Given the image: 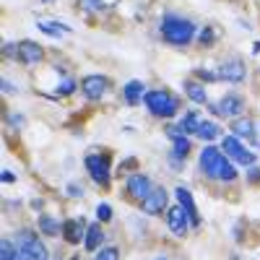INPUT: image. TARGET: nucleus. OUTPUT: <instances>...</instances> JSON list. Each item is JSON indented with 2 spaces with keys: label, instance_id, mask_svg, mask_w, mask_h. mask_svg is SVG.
<instances>
[{
  "label": "nucleus",
  "instance_id": "1",
  "mask_svg": "<svg viewBox=\"0 0 260 260\" xmlns=\"http://www.w3.org/2000/svg\"><path fill=\"white\" fill-rule=\"evenodd\" d=\"M201 169L206 172L211 180H226V182H232L237 177V169L232 167V161L226 159V154H221V151L213 148V146H206L203 148V154H201Z\"/></svg>",
  "mask_w": 260,
  "mask_h": 260
},
{
  "label": "nucleus",
  "instance_id": "2",
  "mask_svg": "<svg viewBox=\"0 0 260 260\" xmlns=\"http://www.w3.org/2000/svg\"><path fill=\"white\" fill-rule=\"evenodd\" d=\"M192 34H195L192 21H187L182 16H164V21H161V37H164V42L177 45V47H185L187 42L192 39Z\"/></svg>",
  "mask_w": 260,
  "mask_h": 260
},
{
  "label": "nucleus",
  "instance_id": "3",
  "mask_svg": "<svg viewBox=\"0 0 260 260\" xmlns=\"http://www.w3.org/2000/svg\"><path fill=\"white\" fill-rule=\"evenodd\" d=\"M16 247H18V252H21V260H50L47 247L42 245L39 237H37L34 232H29V229H24V232L16 234Z\"/></svg>",
  "mask_w": 260,
  "mask_h": 260
},
{
  "label": "nucleus",
  "instance_id": "4",
  "mask_svg": "<svg viewBox=\"0 0 260 260\" xmlns=\"http://www.w3.org/2000/svg\"><path fill=\"white\" fill-rule=\"evenodd\" d=\"M143 102H146V107L154 115H159V117H175L177 115V110H180V102L172 96L169 91H164V89H159V91H148L146 96H143Z\"/></svg>",
  "mask_w": 260,
  "mask_h": 260
},
{
  "label": "nucleus",
  "instance_id": "5",
  "mask_svg": "<svg viewBox=\"0 0 260 260\" xmlns=\"http://www.w3.org/2000/svg\"><path fill=\"white\" fill-rule=\"evenodd\" d=\"M86 169H89V175L96 185L107 187V182H110V159H107L104 154H91V156H86Z\"/></svg>",
  "mask_w": 260,
  "mask_h": 260
},
{
  "label": "nucleus",
  "instance_id": "6",
  "mask_svg": "<svg viewBox=\"0 0 260 260\" xmlns=\"http://www.w3.org/2000/svg\"><path fill=\"white\" fill-rule=\"evenodd\" d=\"M221 146H224V154H226L229 159L240 161V164H247V167L255 164V154H252V151H247V148H245L240 141H237L234 136H226Z\"/></svg>",
  "mask_w": 260,
  "mask_h": 260
},
{
  "label": "nucleus",
  "instance_id": "7",
  "mask_svg": "<svg viewBox=\"0 0 260 260\" xmlns=\"http://www.w3.org/2000/svg\"><path fill=\"white\" fill-rule=\"evenodd\" d=\"M141 208H143V213H148V216H156V213H161L164 208H167V190L164 187H154L146 198L141 201Z\"/></svg>",
  "mask_w": 260,
  "mask_h": 260
},
{
  "label": "nucleus",
  "instance_id": "8",
  "mask_svg": "<svg viewBox=\"0 0 260 260\" xmlns=\"http://www.w3.org/2000/svg\"><path fill=\"white\" fill-rule=\"evenodd\" d=\"M216 115H224V117H237L242 110H245V99L237 96V94H226L216 107H211Z\"/></svg>",
  "mask_w": 260,
  "mask_h": 260
},
{
  "label": "nucleus",
  "instance_id": "9",
  "mask_svg": "<svg viewBox=\"0 0 260 260\" xmlns=\"http://www.w3.org/2000/svg\"><path fill=\"white\" fill-rule=\"evenodd\" d=\"M187 221H190V216H187V211H185L182 206H175V208L167 211V224H169L172 234L182 237V234L187 232Z\"/></svg>",
  "mask_w": 260,
  "mask_h": 260
},
{
  "label": "nucleus",
  "instance_id": "10",
  "mask_svg": "<svg viewBox=\"0 0 260 260\" xmlns=\"http://www.w3.org/2000/svg\"><path fill=\"white\" fill-rule=\"evenodd\" d=\"M107 86H110V83H107L104 76H86L81 81V89H83V94L89 99H102L104 91H107Z\"/></svg>",
  "mask_w": 260,
  "mask_h": 260
},
{
  "label": "nucleus",
  "instance_id": "11",
  "mask_svg": "<svg viewBox=\"0 0 260 260\" xmlns=\"http://www.w3.org/2000/svg\"><path fill=\"white\" fill-rule=\"evenodd\" d=\"M42 57H45V50H42L37 42H29V39H24L18 45V60L21 62H26V65H37V62H42Z\"/></svg>",
  "mask_w": 260,
  "mask_h": 260
},
{
  "label": "nucleus",
  "instance_id": "12",
  "mask_svg": "<svg viewBox=\"0 0 260 260\" xmlns=\"http://www.w3.org/2000/svg\"><path fill=\"white\" fill-rule=\"evenodd\" d=\"M151 190L154 187H151V180L146 175H133L127 180V192H130V198H136V201H143Z\"/></svg>",
  "mask_w": 260,
  "mask_h": 260
},
{
  "label": "nucleus",
  "instance_id": "13",
  "mask_svg": "<svg viewBox=\"0 0 260 260\" xmlns=\"http://www.w3.org/2000/svg\"><path fill=\"white\" fill-rule=\"evenodd\" d=\"M219 78L232 81V83H240L245 78V62L242 60H226L219 68Z\"/></svg>",
  "mask_w": 260,
  "mask_h": 260
},
{
  "label": "nucleus",
  "instance_id": "14",
  "mask_svg": "<svg viewBox=\"0 0 260 260\" xmlns=\"http://www.w3.org/2000/svg\"><path fill=\"white\" fill-rule=\"evenodd\" d=\"M177 201H180V206L187 211V216H190V224H192V226H198V224H201V219H198V208H195L192 195H190L185 187H177Z\"/></svg>",
  "mask_w": 260,
  "mask_h": 260
},
{
  "label": "nucleus",
  "instance_id": "15",
  "mask_svg": "<svg viewBox=\"0 0 260 260\" xmlns=\"http://www.w3.org/2000/svg\"><path fill=\"white\" fill-rule=\"evenodd\" d=\"M232 130H234L237 138H247V141L255 138V125H252V120H247V117L234 120V122H232Z\"/></svg>",
  "mask_w": 260,
  "mask_h": 260
},
{
  "label": "nucleus",
  "instance_id": "16",
  "mask_svg": "<svg viewBox=\"0 0 260 260\" xmlns=\"http://www.w3.org/2000/svg\"><path fill=\"white\" fill-rule=\"evenodd\" d=\"M62 234H65V240L68 242H78V240H86L83 237V221H76V219H71V221H65L62 224Z\"/></svg>",
  "mask_w": 260,
  "mask_h": 260
},
{
  "label": "nucleus",
  "instance_id": "17",
  "mask_svg": "<svg viewBox=\"0 0 260 260\" xmlns=\"http://www.w3.org/2000/svg\"><path fill=\"white\" fill-rule=\"evenodd\" d=\"M102 240H104V232H102L99 224H91L89 229H86V240L83 242H86V250H89V252H96Z\"/></svg>",
  "mask_w": 260,
  "mask_h": 260
},
{
  "label": "nucleus",
  "instance_id": "18",
  "mask_svg": "<svg viewBox=\"0 0 260 260\" xmlns=\"http://www.w3.org/2000/svg\"><path fill=\"white\" fill-rule=\"evenodd\" d=\"M167 133L172 136V141H175V154L185 159V156L190 154V141H187L185 136H180V127H169Z\"/></svg>",
  "mask_w": 260,
  "mask_h": 260
},
{
  "label": "nucleus",
  "instance_id": "19",
  "mask_svg": "<svg viewBox=\"0 0 260 260\" xmlns=\"http://www.w3.org/2000/svg\"><path fill=\"white\" fill-rule=\"evenodd\" d=\"M146 86L141 83V81H130L127 86H125V102L127 104H138L141 102V96H146Z\"/></svg>",
  "mask_w": 260,
  "mask_h": 260
},
{
  "label": "nucleus",
  "instance_id": "20",
  "mask_svg": "<svg viewBox=\"0 0 260 260\" xmlns=\"http://www.w3.org/2000/svg\"><path fill=\"white\" fill-rule=\"evenodd\" d=\"M185 94L195 102V104H206V89L195 81H185Z\"/></svg>",
  "mask_w": 260,
  "mask_h": 260
},
{
  "label": "nucleus",
  "instance_id": "21",
  "mask_svg": "<svg viewBox=\"0 0 260 260\" xmlns=\"http://www.w3.org/2000/svg\"><path fill=\"white\" fill-rule=\"evenodd\" d=\"M201 115L198 112H187L185 117H182V122H180V130L182 133H198V127H201Z\"/></svg>",
  "mask_w": 260,
  "mask_h": 260
},
{
  "label": "nucleus",
  "instance_id": "22",
  "mask_svg": "<svg viewBox=\"0 0 260 260\" xmlns=\"http://www.w3.org/2000/svg\"><path fill=\"white\" fill-rule=\"evenodd\" d=\"M39 229H42V234H47V237H57V232H62V226H57V221L52 219V216H47V213L39 216Z\"/></svg>",
  "mask_w": 260,
  "mask_h": 260
},
{
  "label": "nucleus",
  "instance_id": "23",
  "mask_svg": "<svg viewBox=\"0 0 260 260\" xmlns=\"http://www.w3.org/2000/svg\"><path fill=\"white\" fill-rule=\"evenodd\" d=\"M198 136H201L203 141H216V138H219V125L203 120V122H201V127H198Z\"/></svg>",
  "mask_w": 260,
  "mask_h": 260
},
{
  "label": "nucleus",
  "instance_id": "24",
  "mask_svg": "<svg viewBox=\"0 0 260 260\" xmlns=\"http://www.w3.org/2000/svg\"><path fill=\"white\" fill-rule=\"evenodd\" d=\"M0 260H21V252L13 242L3 240V245H0Z\"/></svg>",
  "mask_w": 260,
  "mask_h": 260
},
{
  "label": "nucleus",
  "instance_id": "25",
  "mask_svg": "<svg viewBox=\"0 0 260 260\" xmlns=\"http://www.w3.org/2000/svg\"><path fill=\"white\" fill-rule=\"evenodd\" d=\"M39 29L45 31V34H50V37H57V34H68V31H71V26H62V24H47V21H42V24H39Z\"/></svg>",
  "mask_w": 260,
  "mask_h": 260
},
{
  "label": "nucleus",
  "instance_id": "26",
  "mask_svg": "<svg viewBox=\"0 0 260 260\" xmlns=\"http://www.w3.org/2000/svg\"><path fill=\"white\" fill-rule=\"evenodd\" d=\"M94 260H120V252H117V247H104V250H99V255Z\"/></svg>",
  "mask_w": 260,
  "mask_h": 260
},
{
  "label": "nucleus",
  "instance_id": "27",
  "mask_svg": "<svg viewBox=\"0 0 260 260\" xmlns=\"http://www.w3.org/2000/svg\"><path fill=\"white\" fill-rule=\"evenodd\" d=\"M96 216H99V221H110V219H112V208L107 206V203H102V206L96 208Z\"/></svg>",
  "mask_w": 260,
  "mask_h": 260
},
{
  "label": "nucleus",
  "instance_id": "28",
  "mask_svg": "<svg viewBox=\"0 0 260 260\" xmlns=\"http://www.w3.org/2000/svg\"><path fill=\"white\" fill-rule=\"evenodd\" d=\"M78 6H81L83 11H96V8L102 6V0H78Z\"/></svg>",
  "mask_w": 260,
  "mask_h": 260
},
{
  "label": "nucleus",
  "instance_id": "29",
  "mask_svg": "<svg viewBox=\"0 0 260 260\" xmlns=\"http://www.w3.org/2000/svg\"><path fill=\"white\" fill-rule=\"evenodd\" d=\"M211 42H213V29L206 26V29L201 31V45H211Z\"/></svg>",
  "mask_w": 260,
  "mask_h": 260
},
{
  "label": "nucleus",
  "instance_id": "30",
  "mask_svg": "<svg viewBox=\"0 0 260 260\" xmlns=\"http://www.w3.org/2000/svg\"><path fill=\"white\" fill-rule=\"evenodd\" d=\"M198 78H203V81H216V78H219V73H211V71H198Z\"/></svg>",
  "mask_w": 260,
  "mask_h": 260
},
{
  "label": "nucleus",
  "instance_id": "31",
  "mask_svg": "<svg viewBox=\"0 0 260 260\" xmlns=\"http://www.w3.org/2000/svg\"><path fill=\"white\" fill-rule=\"evenodd\" d=\"M71 91H73V81H65L60 86V94H71Z\"/></svg>",
  "mask_w": 260,
  "mask_h": 260
},
{
  "label": "nucleus",
  "instance_id": "32",
  "mask_svg": "<svg viewBox=\"0 0 260 260\" xmlns=\"http://www.w3.org/2000/svg\"><path fill=\"white\" fill-rule=\"evenodd\" d=\"M250 182H260V169H257V167L250 169Z\"/></svg>",
  "mask_w": 260,
  "mask_h": 260
},
{
  "label": "nucleus",
  "instance_id": "33",
  "mask_svg": "<svg viewBox=\"0 0 260 260\" xmlns=\"http://www.w3.org/2000/svg\"><path fill=\"white\" fill-rule=\"evenodd\" d=\"M68 195H73V198H81L83 190H81V187H76V185H71V187H68Z\"/></svg>",
  "mask_w": 260,
  "mask_h": 260
},
{
  "label": "nucleus",
  "instance_id": "34",
  "mask_svg": "<svg viewBox=\"0 0 260 260\" xmlns=\"http://www.w3.org/2000/svg\"><path fill=\"white\" fill-rule=\"evenodd\" d=\"M3 91H6V94H13V91H16V89H13V86H11V83H8V81H3Z\"/></svg>",
  "mask_w": 260,
  "mask_h": 260
},
{
  "label": "nucleus",
  "instance_id": "35",
  "mask_svg": "<svg viewBox=\"0 0 260 260\" xmlns=\"http://www.w3.org/2000/svg\"><path fill=\"white\" fill-rule=\"evenodd\" d=\"M13 180H16V177H13V175H11V172L6 169V172H3V182H13Z\"/></svg>",
  "mask_w": 260,
  "mask_h": 260
}]
</instances>
